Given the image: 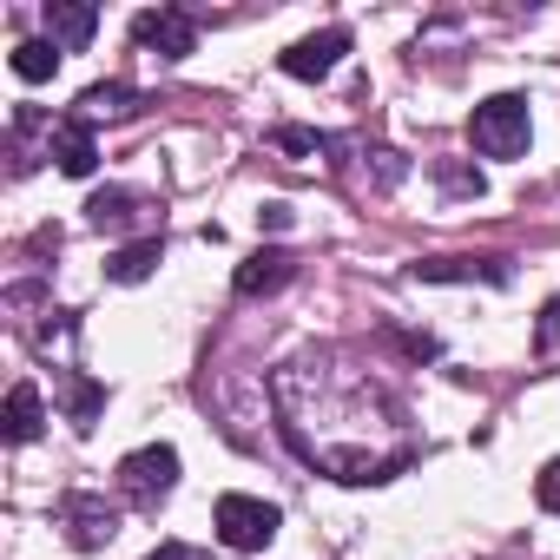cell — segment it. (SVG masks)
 I'll list each match as a JSON object with an SVG mask.
<instances>
[{
  "label": "cell",
  "mask_w": 560,
  "mask_h": 560,
  "mask_svg": "<svg viewBox=\"0 0 560 560\" xmlns=\"http://www.w3.org/2000/svg\"><path fill=\"white\" fill-rule=\"evenodd\" d=\"M527 139H534V113H527L521 93H494V100H481L468 113V145L481 159H521Z\"/></svg>",
  "instance_id": "cell-1"
},
{
  "label": "cell",
  "mask_w": 560,
  "mask_h": 560,
  "mask_svg": "<svg viewBox=\"0 0 560 560\" xmlns=\"http://www.w3.org/2000/svg\"><path fill=\"white\" fill-rule=\"evenodd\" d=\"M211 527H218V540H224V547H237V553H257V547H270V540H277L284 514H277L270 501H257V494H218V508H211Z\"/></svg>",
  "instance_id": "cell-2"
},
{
  "label": "cell",
  "mask_w": 560,
  "mask_h": 560,
  "mask_svg": "<svg viewBox=\"0 0 560 560\" xmlns=\"http://www.w3.org/2000/svg\"><path fill=\"white\" fill-rule=\"evenodd\" d=\"M119 481H126V494H132L139 508H159V501L178 488V448H172V442L132 448V455L119 462Z\"/></svg>",
  "instance_id": "cell-3"
},
{
  "label": "cell",
  "mask_w": 560,
  "mask_h": 560,
  "mask_svg": "<svg viewBox=\"0 0 560 560\" xmlns=\"http://www.w3.org/2000/svg\"><path fill=\"white\" fill-rule=\"evenodd\" d=\"M132 40L152 47L159 60H185V54H198V27H191V14H178V8L139 14V21H132Z\"/></svg>",
  "instance_id": "cell-4"
},
{
  "label": "cell",
  "mask_w": 560,
  "mask_h": 560,
  "mask_svg": "<svg viewBox=\"0 0 560 560\" xmlns=\"http://www.w3.org/2000/svg\"><path fill=\"white\" fill-rule=\"evenodd\" d=\"M343 54H350V34L343 27H324V34H304L298 47H284V73L291 80H330Z\"/></svg>",
  "instance_id": "cell-5"
},
{
  "label": "cell",
  "mask_w": 560,
  "mask_h": 560,
  "mask_svg": "<svg viewBox=\"0 0 560 560\" xmlns=\"http://www.w3.org/2000/svg\"><path fill=\"white\" fill-rule=\"evenodd\" d=\"M93 34H100V8H86V0H47V40L60 54H80Z\"/></svg>",
  "instance_id": "cell-6"
},
{
  "label": "cell",
  "mask_w": 560,
  "mask_h": 560,
  "mask_svg": "<svg viewBox=\"0 0 560 560\" xmlns=\"http://www.w3.org/2000/svg\"><path fill=\"white\" fill-rule=\"evenodd\" d=\"M40 429H47V402H40V389H34V383H14V389H8V409H0V435H8L14 448H27Z\"/></svg>",
  "instance_id": "cell-7"
},
{
  "label": "cell",
  "mask_w": 560,
  "mask_h": 560,
  "mask_svg": "<svg viewBox=\"0 0 560 560\" xmlns=\"http://www.w3.org/2000/svg\"><path fill=\"white\" fill-rule=\"evenodd\" d=\"M54 165L67 172V178H93V165H100V145H93V126L86 119H67V126H54Z\"/></svg>",
  "instance_id": "cell-8"
},
{
  "label": "cell",
  "mask_w": 560,
  "mask_h": 560,
  "mask_svg": "<svg viewBox=\"0 0 560 560\" xmlns=\"http://www.w3.org/2000/svg\"><path fill=\"white\" fill-rule=\"evenodd\" d=\"M284 284H291V257L284 250H257V257L237 264V298H270Z\"/></svg>",
  "instance_id": "cell-9"
},
{
  "label": "cell",
  "mask_w": 560,
  "mask_h": 560,
  "mask_svg": "<svg viewBox=\"0 0 560 560\" xmlns=\"http://www.w3.org/2000/svg\"><path fill=\"white\" fill-rule=\"evenodd\" d=\"M416 277H422V284H462V277H488V284H508V270H501L494 257H429V264H416Z\"/></svg>",
  "instance_id": "cell-10"
},
{
  "label": "cell",
  "mask_w": 560,
  "mask_h": 560,
  "mask_svg": "<svg viewBox=\"0 0 560 560\" xmlns=\"http://www.w3.org/2000/svg\"><path fill=\"white\" fill-rule=\"evenodd\" d=\"M67 521H73V547H106V540L119 534V514L100 508V501H86V494L67 501Z\"/></svg>",
  "instance_id": "cell-11"
},
{
  "label": "cell",
  "mask_w": 560,
  "mask_h": 560,
  "mask_svg": "<svg viewBox=\"0 0 560 560\" xmlns=\"http://www.w3.org/2000/svg\"><path fill=\"white\" fill-rule=\"evenodd\" d=\"M159 257H165V244H159V237H139V244H119V250L106 257V277H113V284H145V277L159 270Z\"/></svg>",
  "instance_id": "cell-12"
},
{
  "label": "cell",
  "mask_w": 560,
  "mask_h": 560,
  "mask_svg": "<svg viewBox=\"0 0 560 560\" xmlns=\"http://www.w3.org/2000/svg\"><path fill=\"white\" fill-rule=\"evenodd\" d=\"M14 73H21L27 86H47V80L60 73V47H54V40H21V47H14Z\"/></svg>",
  "instance_id": "cell-13"
},
{
  "label": "cell",
  "mask_w": 560,
  "mask_h": 560,
  "mask_svg": "<svg viewBox=\"0 0 560 560\" xmlns=\"http://www.w3.org/2000/svg\"><path fill=\"white\" fill-rule=\"evenodd\" d=\"M80 106H86V119H132V113H139V93L113 80V86H86Z\"/></svg>",
  "instance_id": "cell-14"
},
{
  "label": "cell",
  "mask_w": 560,
  "mask_h": 560,
  "mask_svg": "<svg viewBox=\"0 0 560 560\" xmlns=\"http://www.w3.org/2000/svg\"><path fill=\"white\" fill-rule=\"evenodd\" d=\"M100 409H106V389L86 383V376H67V416H73V429H93Z\"/></svg>",
  "instance_id": "cell-15"
},
{
  "label": "cell",
  "mask_w": 560,
  "mask_h": 560,
  "mask_svg": "<svg viewBox=\"0 0 560 560\" xmlns=\"http://www.w3.org/2000/svg\"><path fill=\"white\" fill-rule=\"evenodd\" d=\"M86 211H93V224H100V231H106V224H126V218H132V191H100Z\"/></svg>",
  "instance_id": "cell-16"
},
{
  "label": "cell",
  "mask_w": 560,
  "mask_h": 560,
  "mask_svg": "<svg viewBox=\"0 0 560 560\" xmlns=\"http://www.w3.org/2000/svg\"><path fill=\"white\" fill-rule=\"evenodd\" d=\"M534 501H540L547 514H560V455H553V462L534 475Z\"/></svg>",
  "instance_id": "cell-17"
},
{
  "label": "cell",
  "mask_w": 560,
  "mask_h": 560,
  "mask_svg": "<svg viewBox=\"0 0 560 560\" xmlns=\"http://www.w3.org/2000/svg\"><path fill=\"white\" fill-rule=\"evenodd\" d=\"M534 343H540V357H560V298L540 311V330H534Z\"/></svg>",
  "instance_id": "cell-18"
},
{
  "label": "cell",
  "mask_w": 560,
  "mask_h": 560,
  "mask_svg": "<svg viewBox=\"0 0 560 560\" xmlns=\"http://www.w3.org/2000/svg\"><path fill=\"white\" fill-rule=\"evenodd\" d=\"M277 145H284V152H317V132H304V126H284V132H277Z\"/></svg>",
  "instance_id": "cell-19"
},
{
  "label": "cell",
  "mask_w": 560,
  "mask_h": 560,
  "mask_svg": "<svg viewBox=\"0 0 560 560\" xmlns=\"http://www.w3.org/2000/svg\"><path fill=\"white\" fill-rule=\"evenodd\" d=\"M257 224H264V231H291V205H264Z\"/></svg>",
  "instance_id": "cell-20"
},
{
  "label": "cell",
  "mask_w": 560,
  "mask_h": 560,
  "mask_svg": "<svg viewBox=\"0 0 560 560\" xmlns=\"http://www.w3.org/2000/svg\"><path fill=\"white\" fill-rule=\"evenodd\" d=\"M442 185H448V191H475V198H481V172H442Z\"/></svg>",
  "instance_id": "cell-21"
},
{
  "label": "cell",
  "mask_w": 560,
  "mask_h": 560,
  "mask_svg": "<svg viewBox=\"0 0 560 560\" xmlns=\"http://www.w3.org/2000/svg\"><path fill=\"white\" fill-rule=\"evenodd\" d=\"M145 560H191L185 547H165V553H145Z\"/></svg>",
  "instance_id": "cell-22"
}]
</instances>
